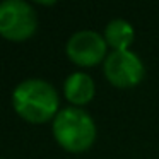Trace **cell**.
<instances>
[{
	"instance_id": "obj_7",
	"label": "cell",
	"mask_w": 159,
	"mask_h": 159,
	"mask_svg": "<svg viewBox=\"0 0 159 159\" xmlns=\"http://www.w3.org/2000/svg\"><path fill=\"white\" fill-rule=\"evenodd\" d=\"M103 36L106 39V45L113 52H123V50H130V45L135 39V31L128 21L118 17L111 19L106 24Z\"/></svg>"
},
{
	"instance_id": "obj_3",
	"label": "cell",
	"mask_w": 159,
	"mask_h": 159,
	"mask_svg": "<svg viewBox=\"0 0 159 159\" xmlns=\"http://www.w3.org/2000/svg\"><path fill=\"white\" fill-rule=\"evenodd\" d=\"M38 28V16L26 0L0 2V36L7 41L21 43L29 39Z\"/></svg>"
},
{
	"instance_id": "obj_2",
	"label": "cell",
	"mask_w": 159,
	"mask_h": 159,
	"mask_svg": "<svg viewBox=\"0 0 159 159\" xmlns=\"http://www.w3.org/2000/svg\"><path fill=\"white\" fill-rule=\"evenodd\" d=\"M52 134L57 144L67 152H86L96 140L98 128L93 116L77 106L62 108L52 121Z\"/></svg>"
},
{
	"instance_id": "obj_1",
	"label": "cell",
	"mask_w": 159,
	"mask_h": 159,
	"mask_svg": "<svg viewBox=\"0 0 159 159\" xmlns=\"http://www.w3.org/2000/svg\"><path fill=\"white\" fill-rule=\"evenodd\" d=\"M14 111L34 125L52 120L60 111V96L52 82L38 77H31L19 82L12 91Z\"/></svg>"
},
{
	"instance_id": "obj_4",
	"label": "cell",
	"mask_w": 159,
	"mask_h": 159,
	"mask_svg": "<svg viewBox=\"0 0 159 159\" xmlns=\"http://www.w3.org/2000/svg\"><path fill=\"white\" fill-rule=\"evenodd\" d=\"M103 72L108 82L120 89L139 86L145 75L140 57L132 50L108 53L106 60L103 62Z\"/></svg>"
},
{
	"instance_id": "obj_8",
	"label": "cell",
	"mask_w": 159,
	"mask_h": 159,
	"mask_svg": "<svg viewBox=\"0 0 159 159\" xmlns=\"http://www.w3.org/2000/svg\"><path fill=\"white\" fill-rule=\"evenodd\" d=\"M38 4H41V5H55V2H43L41 0V2H38Z\"/></svg>"
},
{
	"instance_id": "obj_6",
	"label": "cell",
	"mask_w": 159,
	"mask_h": 159,
	"mask_svg": "<svg viewBox=\"0 0 159 159\" xmlns=\"http://www.w3.org/2000/svg\"><path fill=\"white\" fill-rule=\"evenodd\" d=\"M94 93H96V86L93 77L82 70L72 72L63 82V96L77 108H82L84 104L93 101Z\"/></svg>"
},
{
	"instance_id": "obj_5",
	"label": "cell",
	"mask_w": 159,
	"mask_h": 159,
	"mask_svg": "<svg viewBox=\"0 0 159 159\" xmlns=\"http://www.w3.org/2000/svg\"><path fill=\"white\" fill-rule=\"evenodd\" d=\"M65 53L75 65L94 67L106 60L108 45L101 33L93 29H80L67 39Z\"/></svg>"
}]
</instances>
